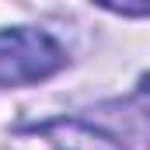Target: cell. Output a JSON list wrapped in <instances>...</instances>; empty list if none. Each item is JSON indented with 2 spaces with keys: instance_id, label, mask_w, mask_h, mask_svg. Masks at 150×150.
<instances>
[{
  "instance_id": "3957f363",
  "label": "cell",
  "mask_w": 150,
  "mask_h": 150,
  "mask_svg": "<svg viewBox=\"0 0 150 150\" xmlns=\"http://www.w3.org/2000/svg\"><path fill=\"white\" fill-rule=\"evenodd\" d=\"M94 4L108 7V11H115V14H129V18L150 14V0H94Z\"/></svg>"
},
{
  "instance_id": "6da1fadb",
  "label": "cell",
  "mask_w": 150,
  "mask_h": 150,
  "mask_svg": "<svg viewBox=\"0 0 150 150\" xmlns=\"http://www.w3.org/2000/svg\"><path fill=\"white\" fill-rule=\"evenodd\" d=\"M63 49L38 28H0V84L21 87L52 77L63 67Z\"/></svg>"
},
{
  "instance_id": "277c9868",
  "label": "cell",
  "mask_w": 150,
  "mask_h": 150,
  "mask_svg": "<svg viewBox=\"0 0 150 150\" xmlns=\"http://www.w3.org/2000/svg\"><path fill=\"white\" fill-rule=\"evenodd\" d=\"M140 94H143V98H147V101H150V74L143 77V80H140Z\"/></svg>"
},
{
  "instance_id": "7a4b0ae2",
  "label": "cell",
  "mask_w": 150,
  "mask_h": 150,
  "mask_svg": "<svg viewBox=\"0 0 150 150\" xmlns=\"http://www.w3.org/2000/svg\"><path fill=\"white\" fill-rule=\"evenodd\" d=\"M7 150H122V147L94 126H84L77 119H52L42 126L18 129L7 140Z\"/></svg>"
}]
</instances>
